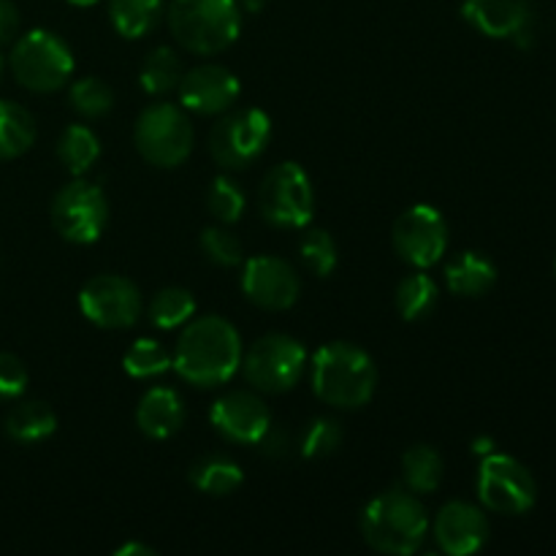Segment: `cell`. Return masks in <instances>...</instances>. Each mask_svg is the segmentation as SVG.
Wrapping results in <instances>:
<instances>
[{
    "instance_id": "1",
    "label": "cell",
    "mask_w": 556,
    "mask_h": 556,
    "mask_svg": "<svg viewBox=\"0 0 556 556\" xmlns=\"http://www.w3.org/2000/svg\"><path fill=\"white\" fill-rule=\"evenodd\" d=\"M242 340L220 315L188 320L172 353V369L195 389L228 383L242 367Z\"/></svg>"
},
{
    "instance_id": "2",
    "label": "cell",
    "mask_w": 556,
    "mask_h": 556,
    "mask_svg": "<svg viewBox=\"0 0 556 556\" xmlns=\"http://www.w3.org/2000/svg\"><path fill=\"white\" fill-rule=\"evenodd\" d=\"M313 391L320 402L340 410L369 405L378 389V367L364 348L331 342L313 356Z\"/></svg>"
},
{
    "instance_id": "3",
    "label": "cell",
    "mask_w": 556,
    "mask_h": 556,
    "mask_svg": "<svg viewBox=\"0 0 556 556\" xmlns=\"http://www.w3.org/2000/svg\"><path fill=\"white\" fill-rule=\"evenodd\" d=\"M429 519L421 500L407 489H389L369 500L362 514V535L378 554L410 556L427 541Z\"/></svg>"
},
{
    "instance_id": "4",
    "label": "cell",
    "mask_w": 556,
    "mask_h": 556,
    "mask_svg": "<svg viewBox=\"0 0 556 556\" xmlns=\"http://www.w3.org/2000/svg\"><path fill=\"white\" fill-rule=\"evenodd\" d=\"M168 27L188 52L220 54L242 33V11L237 0H172Z\"/></svg>"
},
{
    "instance_id": "5",
    "label": "cell",
    "mask_w": 556,
    "mask_h": 556,
    "mask_svg": "<svg viewBox=\"0 0 556 556\" xmlns=\"http://www.w3.org/2000/svg\"><path fill=\"white\" fill-rule=\"evenodd\" d=\"M11 74L30 92H58L74 74V52L52 30H30L11 49Z\"/></svg>"
},
{
    "instance_id": "6",
    "label": "cell",
    "mask_w": 556,
    "mask_h": 556,
    "mask_svg": "<svg viewBox=\"0 0 556 556\" xmlns=\"http://www.w3.org/2000/svg\"><path fill=\"white\" fill-rule=\"evenodd\" d=\"M134 144L152 166L177 168L193 152V125L174 103H152L136 119Z\"/></svg>"
},
{
    "instance_id": "7",
    "label": "cell",
    "mask_w": 556,
    "mask_h": 556,
    "mask_svg": "<svg viewBox=\"0 0 556 556\" xmlns=\"http://www.w3.org/2000/svg\"><path fill=\"white\" fill-rule=\"evenodd\" d=\"M258 210L277 228H307L315 215L313 179L299 163H280L258 188Z\"/></svg>"
},
{
    "instance_id": "8",
    "label": "cell",
    "mask_w": 556,
    "mask_h": 556,
    "mask_svg": "<svg viewBox=\"0 0 556 556\" xmlns=\"http://www.w3.org/2000/svg\"><path fill=\"white\" fill-rule=\"evenodd\" d=\"M307 367V351L288 334H266L242 353V369L248 383L264 394H286L302 378Z\"/></svg>"
},
{
    "instance_id": "9",
    "label": "cell",
    "mask_w": 556,
    "mask_h": 556,
    "mask_svg": "<svg viewBox=\"0 0 556 556\" xmlns=\"http://www.w3.org/2000/svg\"><path fill=\"white\" fill-rule=\"evenodd\" d=\"M271 139V119L264 109H237L223 114L210 134V152L217 166L242 172L266 152Z\"/></svg>"
},
{
    "instance_id": "10",
    "label": "cell",
    "mask_w": 556,
    "mask_h": 556,
    "mask_svg": "<svg viewBox=\"0 0 556 556\" xmlns=\"http://www.w3.org/2000/svg\"><path fill=\"white\" fill-rule=\"evenodd\" d=\"M478 497L483 508L505 516H521L535 505L538 483L519 459L508 454H489L478 470Z\"/></svg>"
},
{
    "instance_id": "11",
    "label": "cell",
    "mask_w": 556,
    "mask_h": 556,
    "mask_svg": "<svg viewBox=\"0 0 556 556\" xmlns=\"http://www.w3.org/2000/svg\"><path fill=\"white\" fill-rule=\"evenodd\" d=\"M109 223V201L98 185L76 177L52 201V226L65 242L92 244Z\"/></svg>"
},
{
    "instance_id": "12",
    "label": "cell",
    "mask_w": 556,
    "mask_h": 556,
    "mask_svg": "<svg viewBox=\"0 0 556 556\" xmlns=\"http://www.w3.org/2000/svg\"><path fill=\"white\" fill-rule=\"evenodd\" d=\"M79 309L98 329H130L141 318V291L119 275H98L79 291Z\"/></svg>"
},
{
    "instance_id": "13",
    "label": "cell",
    "mask_w": 556,
    "mask_h": 556,
    "mask_svg": "<svg viewBox=\"0 0 556 556\" xmlns=\"http://www.w3.org/2000/svg\"><path fill=\"white\" fill-rule=\"evenodd\" d=\"M394 250L416 269H429L448 250V223L434 206L416 204L394 223Z\"/></svg>"
},
{
    "instance_id": "14",
    "label": "cell",
    "mask_w": 556,
    "mask_h": 556,
    "mask_svg": "<svg viewBox=\"0 0 556 556\" xmlns=\"http://www.w3.org/2000/svg\"><path fill=\"white\" fill-rule=\"evenodd\" d=\"M242 291L255 307L269 309V313H282L296 304L302 282H299L296 269L288 261L275 258V255H258L244 264Z\"/></svg>"
},
{
    "instance_id": "15",
    "label": "cell",
    "mask_w": 556,
    "mask_h": 556,
    "mask_svg": "<svg viewBox=\"0 0 556 556\" xmlns=\"http://www.w3.org/2000/svg\"><path fill=\"white\" fill-rule=\"evenodd\" d=\"M177 90L185 109L201 117H212V114L228 112L237 103L242 85H239V76L226 65L204 63L182 74Z\"/></svg>"
},
{
    "instance_id": "16",
    "label": "cell",
    "mask_w": 556,
    "mask_h": 556,
    "mask_svg": "<svg viewBox=\"0 0 556 556\" xmlns=\"http://www.w3.org/2000/svg\"><path fill=\"white\" fill-rule=\"evenodd\" d=\"M210 421L228 443L258 445L271 427V410L253 391H231L212 405Z\"/></svg>"
},
{
    "instance_id": "17",
    "label": "cell",
    "mask_w": 556,
    "mask_h": 556,
    "mask_svg": "<svg viewBox=\"0 0 556 556\" xmlns=\"http://www.w3.org/2000/svg\"><path fill=\"white\" fill-rule=\"evenodd\" d=\"M432 532L443 554L470 556L486 546L489 519L476 505L465 503V500H454V503L440 508Z\"/></svg>"
},
{
    "instance_id": "18",
    "label": "cell",
    "mask_w": 556,
    "mask_h": 556,
    "mask_svg": "<svg viewBox=\"0 0 556 556\" xmlns=\"http://www.w3.org/2000/svg\"><path fill=\"white\" fill-rule=\"evenodd\" d=\"M462 16L489 38H514L521 27L530 25L527 0H465Z\"/></svg>"
},
{
    "instance_id": "19",
    "label": "cell",
    "mask_w": 556,
    "mask_h": 556,
    "mask_svg": "<svg viewBox=\"0 0 556 556\" xmlns=\"http://www.w3.org/2000/svg\"><path fill=\"white\" fill-rule=\"evenodd\" d=\"M136 424L141 434L152 440H168L182 429L185 424V402L168 386H155L147 391L136 407Z\"/></svg>"
},
{
    "instance_id": "20",
    "label": "cell",
    "mask_w": 556,
    "mask_h": 556,
    "mask_svg": "<svg viewBox=\"0 0 556 556\" xmlns=\"http://www.w3.org/2000/svg\"><path fill=\"white\" fill-rule=\"evenodd\" d=\"M445 282H448L451 293L462 299L483 296L497 282V266L486 255L470 250V253H462L459 258L445 266Z\"/></svg>"
},
{
    "instance_id": "21",
    "label": "cell",
    "mask_w": 556,
    "mask_h": 556,
    "mask_svg": "<svg viewBox=\"0 0 556 556\" xmlns=\"http://www.w3.org/2000/svg\"><path fill=\"white\" fill-rule=\"evenodd\" d=\"M54 429H58V416L47 402H16L5 416V434L14 443H41V440L52 438Z\"/></svg>"
},
{
    "instance_id": "22",
    "label": "cell",
    "mask_w": 556,
    "mask_h": 556,
    "mask_svg": "<svg viewBox=\"0 0 556 556\" xmlns=\"http://www.w3.org/2000/svg\"><path fill=\"white\" fill-rule=\"evenodd\" d=\"M188 478L199 492L212 494V497H228V494L239 492V486L244 483L242 467L220 454L201 456V459L190 467Z\"/></svg>"
},
{
    "instance_id": "23",
    "label": "cell",
    "mask_w": 556,
    "mask_h": 556,
    "mask_svg": "<svg viewBox=\"0 0 556 556\" xmlns=\"http://www.w3.org/2000/svg\"><path fill=\"white\" fill-rule=\"evenodd\" d=\"M36 141V119L20 103L0 98V161L25 155Z\"/></svg>"
},
{
    "instance_id": "24",
    "label": "cell",
    "mask_w": 556,
    "mask_h": 556,
    "mask_svg": "<svg viewBox=\"0 0 556 556\" xmlns=\"http://www.w3.org/2000/svg\"><path fill=\"white\" fill-rule=\"evenodd\" d=\"M443 476V456L432 445H413L402 456V478H405V489H410L413 494L438 492Z\"/></svg>"
},
{
    "instance_id": "25",
    "label": "cell",
    "mask_w": 556,
    "mask_h": 556,
    "mask_svg": "<svg viewBox=\"0 0 556 556\" xmlns=\"http://www.w3.org/2000/svg\"><path fill=\"white\" fill-rule=\"evenodd\" d=\"M163 0H109V20L123 38H141L161 22Z\"/></svg>"
},
{
    "instance_id": "26",
    "label": "cell",
    "mask_w": 556,
    "mask_h": 556,
    "mask_svg": "<svg viewBox=\"0 0 556 556\" xmlns=\"http://www.w3.org/2000/svg\"><path fill=\"white\" fill-rule=\"evenodd\" d=\"M438 282H434L427 271L418 269L396 286L394 302L405 320H424L427 315H432L434 307H438Z\"/></svg>"
},
{
    "instance_id": "27",
    "label": "cell",
    "mask_w": 556,
    "mask_h": 556,
    "mask_svg": "<svg viewBox=\"0 0 556 556\" xmlns=\"http://www.w3.org/2000/svg\"><path fill=\"white\" fill-rule=\"evenodd\" d=\"M195 313V299L188 288L168 286L161 288V291L152 296L150 307H147V315H150V324L155 329L172 331L179 329V326L188 324Z\"/></svg>"
},
{
    "instance_id": "28",
    "label": "cell",
    "mask_w": 556,
    "mask_h": 556,
    "mask_svg": "<svg viewBox=\"0 0 556 556\" xmlns=\"http://www.w3.org/2000/svg\"><path fill=\"white\" fill-rule=\"evenodd\" d=\"M58 157L74 177H81L101 157V141L87 125H68L65 134L60 136Z\"/></svg>"
},
{
    "instance_id": "29",
    "label": "cell",
    "mask_w": 556,
    "mask_h": 556,
    "mask_svg": "<svg viewBox=\"0 0 556 556\" xmlns=\"http://www.w3.org/2000/svg\"><path fill=\"white\" fill-rule=\"evenodd\" d=\"M179 79H182V63L172 49L157 47L147 54L139 74L141 90L150 96H168L172 90H177Z\"/></svg>"
},
{
    "instance_id": "30",
    "label": "cell",
    "mask_w": 556,
    "mask_h": 556,
    "mask_svg": "<svg viewBox=\"0 0 556 556\" xmlns=\"http://www.w3.org/2000/svg\"><path fill=\"white\" fill-rule=\"evenodd\" d=\"M123 369L130 375V378L139 380H152L161 378L172 369V353L161 345L157 340H136L134 345L128 348L123 358Z\"/></svg>"
},
{
    "instance_id": "31",
    "label": "cell",
    "mask_w": 556,
    "mask_h": 556,
    "mask_svg": "<svg viewBox=\"0 0 556 556\" xmlns=\"http://www.w3.org/2000/svg\"><path fill=\"white\" fill-rule=\"evenodd\" d=\"M71 106H74L76 114L87 119H98L103 114L112 112L114 106V92L112 87L106 85L98 76H85V79L74 81L71 87Z\"/></svg>"
},
{
    "instance_id": "32",
    "label": "cell",
    "mask_w": 556,
    "mask_h": 556,
    "mask_svg": "<svg viewBox=\"0 0 556 556\" xmlns=\"http://www.w3.org/2000/svg\"><path fill=\"white\" fill-rule=\"evenodd\" d=\"M299 255L313 275L329 277L337 266V242L324 228H309L299 242Z\"/></svg>"
},
{
    "instance_id": "33",
    "label": "cell",
    "mask_w": 556,
    "mask_h": 556,
    "mask_svg": "<svg viewBox=\"0 0 556 556\" xmlns=\"http://www.w3.org/2000/svg\"><path fill=\"white\" fill-rule=\"evenodd\" d=\"M206 206L223 226H231L244 215L248 199H244L242 188L231 177H217L212 179L210 193H206Z\"/></svg>"
},
{
    "instance_id": "34",
    "label": "cell",
    "mask_w": 556,
    "mask_h": 556,
    "mask_svg": "<svg viewBox=\"0 0 556 556\" xmlns=\"http://www.w3.org/2000/svg\"><path fill=\"white\" fill-rule=\"evenodd\" d=\"M201 253L206 255V261H212L215 266H223V269H233V266L242 264L244 250L242 242L228 231L226 226H210L201 231Z\"/></svg>"
},
{
    "instance_id": "35",
    "label": "cell",
    "mask_w": 556,
    "mask_h": 556,
    "mask_svg": "<svg viewBox=\"0 0 556 556\" xmlns=\"http://www.w3.org/2000/svg\"><path fill=\"white\" fill-rule=\"evenodd\" d=\"M342 443V427L334 418H313L299 438V451L307 459H324L331 456Z\"/></svg>"
},
{
    "instance_id": "36",
    "label": "cell",
    "mask_w": 556,
    "mask_h": 556,
    "mask_svg": "<svg viewBox=\"0 0 556 556\" xmlns=\"http://www.w3.org/2000/svg\"><path fill=\"white\" fill-rule=\"evenodd\" d=\"M27 369L14 353L0 351V402H14L25 394Z\"/></svg>"
},
{
    "instance_id": "37",
    "label": "cell",
    "mask_w": 556,
    "mask_h": 556,
    "mask_svg": "<svg viewBox=\"0 0 556 556\" xmlns=\"http://www.w3.org/2000/svg\"><path fill=\"white\" fill-rule=\"evenodd\" d=\"M258 448L261 454L271 456V459H282V456L288 454V448H291V438H288L286 429L271 424V427L264 432V438L258 440Z\"/></svg>"
},
{
    "instance_id": "38",
    "label": "cell",
    "mask_w": 556,
    "mask_h": 556,
    "mask_svg": "<svg viewBox=\"0 0 556 556\" xmlns=\"http://www.w3.org/2000/svg\"><path fill=\"white\" fill-rule=\"evenodd\" d=\"M20 30V11L11 0H0V47L9 43Z\"/></svg>"
},
{
    "instance_id": "39",
    "label": "cell",
    "mask_w": 556,
    "mask_h": 556,
    "mask_svg": "<svg viewBox=\"0 0 556 556\" xmlns=\"http://www.w3.org/2000/svg\"><path fill=\"white\" fill-rule=\"evenodd\" d=\"M134 554H139V556H155V548L144 546V543H125L123 548H117V556H134Z\"/></svg>"
},
{
    "instance_id": "40",
    "label": "cell",
    "mask_w": 556,
    "mask_h": 556,
    "mask_svg": "<svg viewBox=\"0 0 556 556\" xmlns=\"http://www.w3.org/2000/svg\"><path fill=\"white\" fill-rule=\"evenodd\" d=\"M494 448H497V443H494L492 438H478V440H472V451H476L478 456H489V454H494Z\"/></svg>"
},
{
    "instance_id": "41",
    "label": "cell",
    "mask_w": 556,
    "mask_h": 556,
    "mask_svg": "<svg viewBox=\"0 0 556 556\" xmlns=\"http://www.w3.org/2000/svg\"><path fill=\"white\" fill-rule=\"evenodd\" d=\"M237 5L242 14H261L266 5V0H237Z\"/></svg>"
},
{
    "instance_id": "42",
    "label": "cell",
    "mask_w": 556,
    "mask_h": 556,
    "mask_svg": "<svg viewBox=\"0 0 556 556\" xmlns=\"http://www.w3.org/2000/svg\"><path fill=\"white\" fill-rule=\"evenodd\" d=\"M71 5H79V9H90V5L101 3V0H68Z\"/></svg>"
},
{
    "instance_id": "43",
    "label": "cell",
    "mask_w": 556,
    "mask_h": 556,
    "mask_svg": "<svg viewBox=\"0 0 556 556\" xmlns=\"http://www.w3.org/2000/svg\"><path fill=\"white\" fill-rule=\"evenodd\" d=\"M0 76H3V58H0Z\"/></svg>"
}]
</instances>
